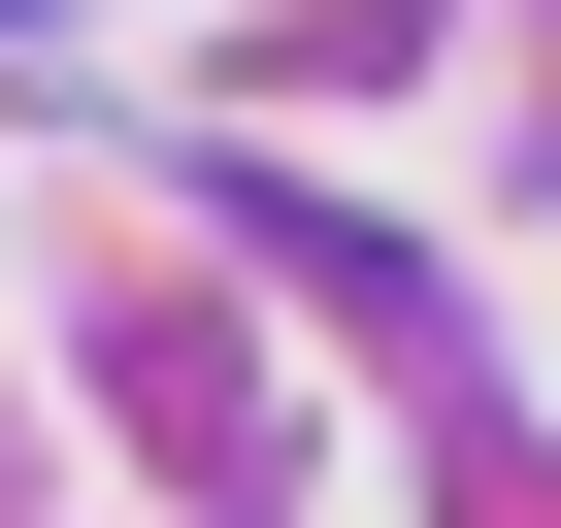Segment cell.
I'll return each instance as SVG.
<instances>
[]
</instances>
